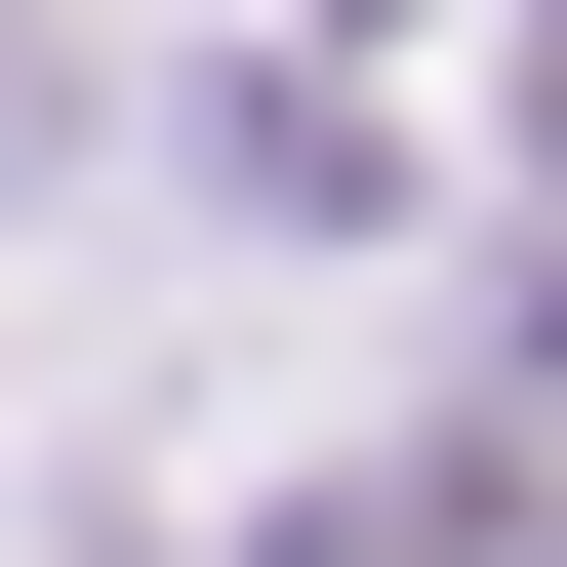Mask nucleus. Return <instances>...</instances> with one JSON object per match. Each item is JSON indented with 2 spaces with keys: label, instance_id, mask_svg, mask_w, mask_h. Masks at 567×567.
Wrapping results in <instances>:
<instances>
[]
</instances>
